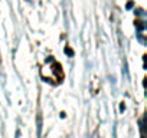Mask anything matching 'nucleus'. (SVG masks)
<instances>
[{"label": "nucleus", "instance_id": "obj_1", "mask_svg": "<svg viewBox=\"0 0 147 138\" xmlns=\"http://www.w3.org/2000/svg\"><path fill=\"white\" fill-rule=\"evenodd\" d=\"M65 53H68L69 56H72V55H74V52H72L71 49H65Z\"/></svg>", "mask_w": 147, "mask_h": 138}]
</instances>
